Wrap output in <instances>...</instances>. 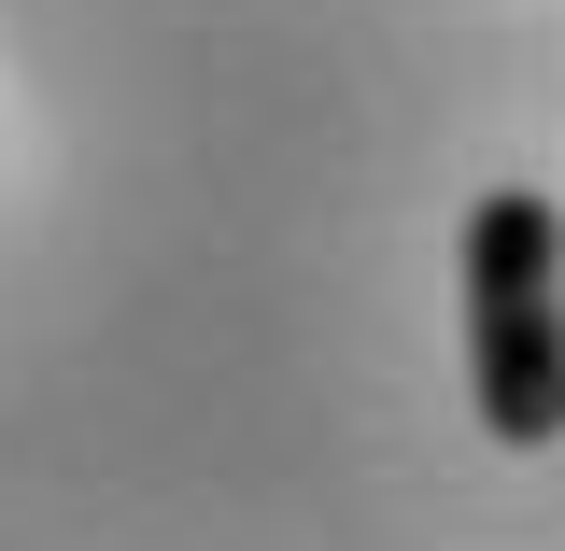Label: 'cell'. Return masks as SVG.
Returning <instances> with one entry per match:
<instances>
[{
    "label": "cell",
    "mask_w": 565,
    "mask_h": 551,
    "mask_svg": "<svg viewBox=\"0 0 565 551\" xmlns=\"http://www.w3.org/2000/svg\"><path fill=\"white\" fill-rule=\"evenodd\" d=\"M467 396L509 453L565 438V212L537 184L467 212Z\"/></svg>",
    "instance_id": "6da1fadb"
}]
</instances>
